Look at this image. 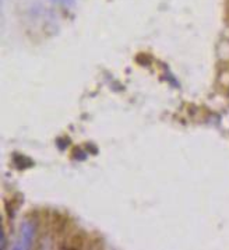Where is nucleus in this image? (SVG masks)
Wrapping results in <instances>:
<instances>
[{
    "mask_svg": "<svg viewBox=\"0 0 229 250\" xmlns=\"http://www.w3.org/2000/svg\"><path fill=\"white\" fill-rule=\"evenodd\" d=\"M34 235H35V227L34 224L30 221H25L21 227V240L20 246L17 249H28L32 243L34 239Z\"/></svg>",
    "mask_w": 229,
    "mask_h": 250,
    "instance_id": "obj_1",
    "label": "nucleus"
}]
</instances>
